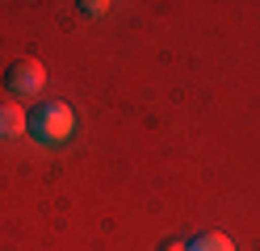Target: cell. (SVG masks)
I'll use <instances>...</instances> for the list:
<instances>
[{
  "instance_id": "cell-1",
  "label": "cell",
  "mask_w": 260,
  "mask_h": 251,
  "mask_svg": "<svg viewBox=\"0 0 260 251\" xmlns=\"http://www.w3.org/2000/svg\"><path fill=\"white\" fill-rule=\"evenodd\" d=\"M29 130L38 134V142L59 147V142H68V138H72V130H76V113L63 105V100H51V105H42V109L34 113Z\"/></svg>"
},
{
  "instance_id": "cell-2",
  "label": "cell",
  "mask_w": 260,
  "mask_h": 251,
  "mask_svg": "<svg viewBox=\"0 0 260 251\" xmlns=\"http://www.w3.org/2000/svg\"><path fill=\"white\" fill-rule=\"evenodd\" d=\"M9 88L17 92V96H34V92H42V84H46V71H42V63L38 59H17L9 67Z\"/></svg>"
},
{
  "instance_id": "cell-3",
  "label": "cell",
  "mask_w": 260,
  "mask_h": 251,
  "mask_svg": "<svg viewBox=\"0 0 260 251\" xmlns=\"http://www.w3.org/2000/svg\"><path fill=\"white\" fill-rule=\"evenodd\" d=\"M21 134H25V109L0 105V138H21Z\"/></svg>"
},
{
  "instance_id": "cell-4",
  "label": "cell",
  "mask_w": 260,
  "mask_h": 251,
  "mask_svg": "<svg viewBox=\"0 0 260 251\" xmlns=\"http://www.w3.org/2000/svg\"><path fill=\"white\" fill-rule=\"evenodd\" d=\"M189 251H235V243L226 239V234H198V239L189 243Z\"/></svg>"
},
{
  "instance_id": "cell-5",
  "label": "cell",
  "mask_w": 260,
  "mask_h": 251,
  "mask_svg": "<svg viewBox=\"0 0 260 251\" xmlns=\"http://www.w3.org/2000/svg\"><path fill=\"white\" fill-rule=\"evenodd\" d=\"M80 9H84L88 17H101V13H109V5H105V0H96V5H92V0H88V5H80Z\"/></svg>"
},
{
  "instance_id": "cell-6",
  "label": "cell",
  "mask_w": 260,
  "mask_h": 251,
  "mask_svg": "<svg viewBox=\"0 0 260 251\" xmlns=\"http://www.w3.org/2000/svg\"><path fill=\"white\" fill-rule=\"evenodd\" d=\"M168 251H189V247L185 243H168Z\"/></svg>"
}]
</instances>
